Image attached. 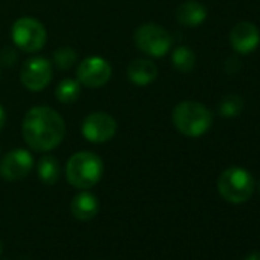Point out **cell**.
<instances>
[{
    "label": "cell",
    "mask_w": 260,
    "mask_h": 260,
    "mask_svg": "<svg viewBox=\"0 0 260 260\" xmlns=\"http://www.w3.org/2000/svg\"><path fill=\"white\" fill-rule=\"evenodd\" d=\"M22 134L26 144L37 152H49L55 149L64 138V119L51 107H32L25 119Z\"/></svg>",
    "instance_id": "6da1fadb"
},
{
    "label": "cell",
    "mask_w": 260,
    "mask_h": 260,
    "mask_svg": "<svg viewBox=\"0 0 260 260\" xmlns=\"http://www.w3.org/2000/svg\"><path fill=\"white\" fill-rule=\"evenodd\" d=\"M172 119L179 134L188 138H199L211 127L213 113L198 101H182L173 109Z\"/></svg>",
    "instance_id": "7a4b0ae2"
},
{
    "label": "cell",
    "mask_w": 260,
    "mask_h": 260,
    "mask_svg": "<svg viewBox=\"0 0 260 260\" xmlns=\"http://www.w3.org/2000/svg\"><path fill=\"white\" fill-rule=\"evenodd\" d=\"M103 176V161L92 152H78L66 164V178L80 190L92 188Z\"/></svg>",
    "instance_id": "3957f363"
},
{
    "label": "cell",
    "mask_w": 260,
    "mask_h": 260,
    "mask_svg": "<svg viewBox=\"0 0 260 260\" xmlns=\"http://www.w3.org/2000/svg\"><path fill=\"white\" fill-rule=\"evenodd\" d=\"M217 190L226 202L243 204L252 196L254 179L248 170L242 167H230L219 176Z\"/></svg>",
    "instance_id": "277c9868"
},
{
    "label": "cell",
    "mask_w": 260,
    "mask_h": 260,
    "mask_svg": "<svg viewBox=\"0 0 260 260\" xmlns=\"http://www.w3.org/2000/svg\"><path fill=\"white\" fill-rule=\"evenodd\" d=\"M135 45L141 52L147 55L162 57L170 51L173 45V37L159 25L146 23L135 31Z\"/></svg>",
    "instance_id": "5b68a950"
},
{
    "label": "cell",
    "mask_w": 260,
    "mask_h": 260,
    "mask_svg": "<svg viewBox=\"0 0 260 260\" xmlns=\"http://www.w3.org/2000/svg\"><path fill=\"white\" fill-rule=\"evenodd\" d=\"M13 40L16 46L25 52H37L46 43V29L45 26L31 17L19 19L11 29Z\"/></svg>",
    "instance_id": "8992f818"
},
{
    "label": "cell",
    "mask_w": 260,
    "mask_h": 260,
    "mask_svg": "<svg viewBox=\"0 0 260 260\" xmlns=\"http://www.w3.org/2000/svg\"><path fill=\"white\" fill-rule=\"evenodd\" d=\"M81 132L83 137L90 143H106L115 137L116 121L106 112H93L84 118Z\"/></svg>",
    "instance_id": "52a82bcc"
},
{
    "label": "cell",
    "mask_w": 260,
    "mask_h": 260,
    "mask_svg": "<svg viewBox=\"0 0 260 260\" xmlns=\"http://www.w3.org/2000/svg\"><path fill=\"white\" fill-rule=\"evenodd\" d=\"M77 77L80 84L87 86L90 89H96L104 86L110 80L112 68L101 57H89L78 64Z\"/></svg>",
    "instance_id": "ba28073f"
},
{
    "label": "cell",
    "mask_w": 260,
    "mask_h": 260,
    "mask_svg": "<svg viewBox=\"0 0 260 260\" xmlns=\"http://www.w3.org/2000/svg\"><path fill=\"white\" fill-rule=\"evenodd\" d=\"M20 80L26 89L32 92H40L52 80V66L46 58L34 57L23 64Z\"/></svg>",
    "instance_id": "9c48e42d"
},
{
    "label": "cell",
    "mask_w": 260,
    "mask_h": 260,
    "mask_svg": "<svg viewBox=\"0 0 260 260\" xmlns=\"http://www.w3.org/2000/svg\"><path fill=\"white\" fill-rule=\"evenodd\" d=\"M34 159L29 152L17 149L5 155V158L0 162V176L5 181L14 182L25 179L29 172L32 170Z\"/></svg>",
    "instance_id": "30bf717a"
},
{
    "label": "cell",
    "mask_w": 260,
    "mask_h": 260,
    "mask_svg": "<svg viewBox=\"0 0 260 260\" xmlns=\"http://www.w3.org/2000/svg\"><path fill=\"white\" fill-rule=\"evenodd\" d=\"M230 43L233 49L242 55L251 54L260 43V32L251 22L237 23L230 32Z\"/></svg>",
    "instance_id": "8fae6325"
},
{
    "label": "cell",
    "mask_w": 260,
    "mask_h": 260,
    "mask_svg": "<svg viewBox=\"0 0 260 260\" xmlns=\"http://www.w3.org/2000/svg\"><path fill=\"white\" fill-rule=\"evenodd\" d=\"M127 77L137 86H147L158 77V68L153 61L146 58L134 60L127 68Z\"/></svg>",
    "instance_id": "7c38bea8"
},
{
    "label": "cell",
    "mask_w": 260,
    "mask_h": 260,
    "mask_svg": "<svg viewBox=\"0 0 260 260\" xmlns=\"http://www.w3.org/2000/svg\"><path fill=\"white\" fill-rule=\"evenodd\" d=\"M207 19V8L196 2V0H187L176 8V20L188 28L199 26Z\"/></svg>",
    "instance_id": "4fadbf2b"
},
{
    "label": "cell",
    "mask_w": 260,
    "mask_h": 260,
    "mask_svg": "<svg viewBox=\"0 0 260 260\" xmlns=\"http://www.w3.org/2000/svg\"><path fill=\"white\" fill-rule=\"evenodd\" d=\"M100 210V204L98 199L89 193V191H81L78 193L71 204V211L74 214L75 219L78 220H90L96 216Z\"/></svg>",
    "instance_id": "5bb4252c"
},
{
    "label": "cell",
    "mask_w": 260,
    "mask_h": 260,
    "mask_svg": "<svg viewBox=\"0 0 260 260\" xmlns=\"http://www.w3.org/2000/svg\"><path fill=\"white\" fill-rule=\"evenodd\" d=\"M37 175L40 178V181L46 185H54L58 182L61 170H60V164L57 161V158L54 156H43L39 162L37 167Z\"/></svg>",
    "instance_id": "9a60e30c"
},
{
    "label": "cell",
    "mask_w": 260,
    "mask_h": 260,
    "mask_svg": "<svg viewBox=\"0 0 260 260\" xmlns=\"http://www.w3.org/2000/svg\"><path fill=\"white\" fill-rule=\"evenodd\" d=\"M172 63H173L175 69H178L179 72H190L194 68L196 55L191 48L179 46L172 54Z\"/></svg>",
    "instance_id": "2e32d148"
},
{
    "label": "cell",
    "mask_w": 260,
    "mask_h": 260,
    "mask_svg": "<svg viewBox=\"0 0 260 260\" xmlns=\"http://www.w3.org/2000/svg\"><path fill=\"white\" fill-rule=\"evenodd\" d=\"M80 92H81V87H80V81H75V80H63L57 90H55V96L60 103H64V104H69V103H74L78 100L80 96Z\"/></svg>",
    "instance_id": "e0dca14e"
},
{
    "label": "cell",
    "mask_w": 260,
    "mask_h": 260,
    "mask_svg": "<svg viewBox=\"0 0 260 260\" xmlns=\"http://www.w3.org/2000/svg\"><path fill=\"white\" fill-rule=\"evenodd\" d=\"M242 109H243V100L234 93L225 95L219 103V113L225 118L237 116L242 112Z\"/></svg>",
    "instance_id": "ac0fdd59"
},
{
    "label": "cell",
    "mask_w": 260,
    "mask_h": 260,
    "mask_svg": "<svg viewBox=\"0 0 260 260\" xmlns=\"http://www.w3.org/2000/svg\"><path fill=\"white\" fill-rule=\"evenodd\" d=\"M77 54L72 48H60L54 52V63L58 69H69L75 64Z\"/></svg>",
    "instance_id": "d6986e66"
},
{
    "label": "cell",
    "mask_w": 260,
    "mask_h": 260,
    "mask_svg": "<svg viewBox=\"0 0 260 260\" xmlns=\"http://www.w3.org/2000/svg\"><path fill=\"white\" fill-rule=\"evenodd\" d=\"M16 58H17L16 52L13 49H10V48H7V49H4L2 52H0V61H2L4 64H11V63L16 61Z\"/></svg>",
    "instance_id": "ffe728a7"
},
{
    "label": "cell",
    "mask_w": 260,
    "mask_h": 260,
    "mask_svg": "<svg viewBox=\"0 0 260 260\" xmlns=\"http://www.w3.org/2000/svg\"><path fill=\"white\" fill-rule=\"evenodd\" d=\"M5 121H7V113H5V109H4L2 106H0V130L4 128Z\"/></svg>",
    "instance_id": "44dd1931"
},
{
    "label": "cell",
    "mask_w": 260,
    "mask_h": 260,
    "mask_svg": "<svg viewBox=\"0 0 260 260\" xmlns=\"http://www.w3.org/2000/svg\"><path fill=\"white\" fill-rule=\"evenodd\" d=\"M245 260H260V251H254V252H251Z\"/></svg>",
    "instance_id": "7402d4cb"
},
{
    "label": "cell",
    "mask_w": 260,
    "mask_h": 260,
    "mask_svg": "<svg viewBox=\"0 0 260 260\" xmlns=\"http://www.w3.org/2000/svg\"><path fill=\"white\" fill-rule=\"evenodd\" d=\"M2 249H4V246H2V243H0V254H2Z\"/></svg>",
    "instance_id": "603a6c76"
}]
</instances>
